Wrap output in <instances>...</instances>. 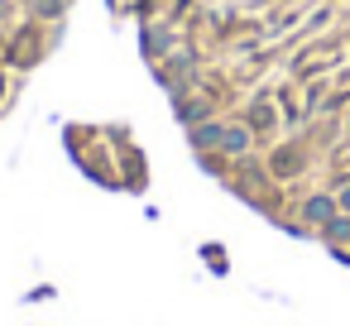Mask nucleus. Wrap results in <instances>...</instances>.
Returning a JSON list of instances; mask_svg holds the SVG:
<instances>
[{"instance_id": "f257e3e1", "label": "nucleus", "mask_w": 350, "mask_h": 326, "mask_svg": "<svg viewBox=\"0 0 350 326\" xmlns=\"http://www.w3.org/2000/svg\"><path fill=\"white\" fill-rule=\"evenodd\" d=\"M58 44H63V25H39V20L20 15V25L5 29V68L10 72H34Z\"/></svg>"}, {"instance_id": "f03ea898", "label": "nucleus", "mask_w": 350, "mask_h": 326, "mask_svg": "<svg viewBox=\"0 0 350 326\" xmlns=\"http://www.w3.org/2000/svg\"><path fill=\"white\" fill-rule=\"evenodd\" d=\"M183 39H187V29H178L173 20H149V25H139V53H144V63L154 68V63H163L173 49H183Z\"/></svg>"}, {"instance_id": "7ed1b4c3", "label": "nucleus", "mask_w": 350, "mask_h": 326, "mask_svg": "<svg viewBox=\"0 0 350 326\" xmlns=\"http://www.w3.org/2000/svg\"><path fill=\"white\" fill-rule=\"evenodd\" d=\"M173 116L192 130V125H202V120H211V116H221V106L202 92V87H183V92H173Z\"/></svg>"}, {"instance_id": "20e7f679", "label": "nucleus", "mask_w": 350, "mask_h": 326, "mask_svg": "<svg viewBox=\"0 0 350 326\" xmlns=\"http://www.w3.org/2000/svg\"><path fill=\"white\" fill-rule=\"evenodd\" d=\"M240 120L254 130V139H273V135H278V106L269 101V92H264V87L240 106Z\"/></svg>"}, {"instance_id": "39448f33", "label": "nucleus", "mask_w": 350, "mask_h": 326, "mask_svg": "<svg viewBox=\"0 0 350 326\" xmlns=\"http://www.w3.org/2000/svg\"><path fill=\"white\" fill-rule=\"evenodd\" d=\"M264 168H269V178H273V182H293V178L307 168V144H297V139L273 144V149H269V159H264Z\"/></svg>"}, {"instance_id": "423d86ee", "label": "nucleus", "mask_w": 350, "mask_h": 326, "mask_svg": "<svg viewBox=\"0 0 350 326\" xmlns=\"http://www.w3.org/2000/svg\"><path fill=\"white\" fill-rule=\"evenodd\" d=\"M254 144H259V139H254V130H250L240 116L226 120V135H221V154H226V159H250Z\"/></svg>"}, {"instance_id": "0eeeda50", "label": "nucleus", "mask_w": 350, "mask_h": 326, "mask_svg": "<svg viewBox=\"0 0 350 326\" xmlns=\"http://www.w3.org/2000/svg\"><path fill=\"white\" fill-rule=\"evenodd\" d=\"M221 135H226V120H221V116H211V120L192 125V130H187L192 154H221Z\"/></svg>"}, {"instance_id": "6e6552de", "label": "nucleus", "mask_w": 350, "mask_h": 326, "mask_svg": "<svg viewBox=\"0 0 350 326\" xmlns=\"http://www.w3.org/2000/svg\"><path fill=\"white\" fill-rule=\"evenodd\" d=\"M336 211H340V206H336L331 192H312V197L302 202V221H307V230H317V235H321V226H326Z\"/></svg>"}, {"instance_id": "1a4fd4ad", "label": "nucleus", "mask_w": 350, "mask_h": 326, "mask_svg": "<svg viewBox=\"0 0 350 326\" xmlns=\"http://www.w3.org/2000/svg\"><path fill=\"white\" fill-rule=\"evenodd\" d=\"M68 10H72V0H34L25 15L39 25H68Z\"/></svg>"}, {"instance_id": "9d476101", "label": "nucleus", "mask_w": 350, "mask_h": 326, "mask_svg": "<svg viewBox=\"0 0 350 326\" xmlns=\"http://www.w3.org/2000/svg\"><path fill=\"white\" fill-rule=\"evenodd\" d=\"M321 240H326V245H350V216L336 211V216L321 226Z\"/></svg>"}, {"instance_id": "9b49d317", "label": "nucleus", "mask_w": 350, "mask_h": 326, "mask_svg": "<svg viewBox=\"0 0 350 326\" xmlns=\"http://www.w3.org/2000/svg\"><path fill=\"white\" fill-rule=\"evenodd\" d=\"M20 77H25V72L0 68V111H5V101H15V96H20Z\"/></svg>"}, {"instance_id": "f8f14e48", "label": "nucleus", "mask_w": 350, "mask_h": 326, "mask_svg": "<svg viewBox=\"0 0 350 326\" xmlns=\"http://www.w3.org/2000/svg\"><path fill=\"white\" fill-rule=\"evenodd\" d=\"M326 101V82H307V111H321Z\"/></svg>"}, {"instance_id": "ddd939ff", "label": "nucleus", "mask_w": 350, "mask_h": 326, "mask_svg": "<svg viewBox=\"0 0 350 326\" xmlns=\"http://www.w3.org/2000/svg\"><path fill=\"white\" fill-rule=\"evenodd\" d=\"M326 20H331V10H326V5H321V10H312V15H307V34H321V29H326Z\"/></svg>"}, {"instance_id": "4468645a", "label": "nucleus", "mask_w": 350, "mask_h": 326, "mask_svg": "<svg viewBox=\"0 0 350 326\" xmlns=\"http://www.w3.org/2000/svg\"><path fill=\"white\" fill-rule=\"evenodd\" d=\"M336 206L350 216V182H340V192H336Z\"/></svg>"}, {"instance_id": "2eb2a0df", "label": "nucleus", "mask_w": 350, "mask_h": 326, "mask_svg": "<svg viewBox=\"0 0 350 326\" xmlns=\"http://www.w3.org/2000/svg\"><path fill=\"white\" fill-rule=\"evenodd\" d=\"M15 5H20V10H29V5H34V0H15Z\"/></svg>"}]
</instances>
